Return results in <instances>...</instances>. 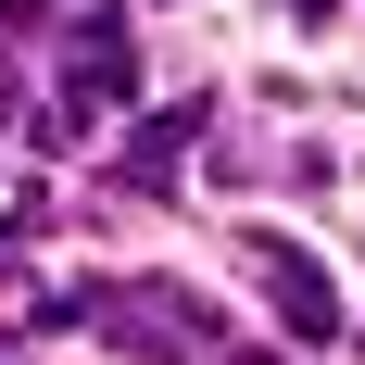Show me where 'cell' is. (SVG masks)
Wrapping results in <instances>:
<instances>
[{"mask_svg":"<svg viewBox=\"0 0 365 365\" xmlns=\"http://www.w3.org/2000/svg\"><path fill=\"white\" fill-rule=\"evenodd\" d=\"M113 353H139V365H189L177 340H164V328H139V315H113Z\"/></svg>","mask_w":365,"mask_h":365,"instance_id":"277c9868","label":"cell"},{"mask_svg":"<svg viewBox=\"0 0 365 365\" xmlns=\"http://www.w3.org/2000/svg\"><path fill=\"white\" fill-rule=\"evenodd\" d=\"M0 365H26V353H0Z\"/></svg>","mask_w":365,"mask_h":365,"instance_id":"52a82bcc","label":"cell"},{"mask_svg":"<svg viewBox=\"0 0 365 365\" xmlns=\"http://www.w3.org/2000/svg\"><path fill=\"white\" fill-rule=\"evenodd\" d=\"M13 13H51V0H13Z\"/></svg>","mask_w":365,"mask_h":365,"instance_id":"5b68a950","label":"cell"},{"mask_svg":"<svg viewBox=\"0 0 365 365\" xmlns=\"http://www.w3.org/2000/svg\"><path fill=\"white\" fill-rule=\"evenodd\" d=\"M240 277L277 302V328H290V340H340V277L302 252V240H277V227H240Z\"/></svg>","mask_w":365,"mask_h":365,"instance_id":"6da1fadb","label":"cell"},{"mask_svg":"<svg viewBox=\"0 0 365 365\" xmlns=\"http://www.w3.org/2000/svg\"><path fill=\"white\" fill-rule=\"evenodd\" d=\"M240 365H277V353H240Z\"/></svg>","mask_w":365,"mask_h":365,"instance_id":"8992f818","label":"cell"},{"mask_svg":"<svg viewBox=\"0 0 365 365\" xmlns=\"http://www.w3.org/2000/svg\"><path fill=\"white\" fill-rule=\"evenodd\" d=\"M189 126H202V113H164V126H151V139L126 151V177H164V164H177V151H189Z\"/></svg>","mask_w":365,"mask_h":365,"instance_id":"3957f363","label":"cell"},{"mask_svg":"<svg viewBox=\"0 0 365 365\" xmlns=\"http://www.w3.org/2000/svg\"><path fill=\"white\" fill-rule=\"evenodd\" d=\"M126 88H139V38H126V13H76V26H63V126L113 113Z\"/></svg>","mask_w":365,"mask_h":365,"instance_id":"7a4b0ae2","label":"cell"}]
</instances>
